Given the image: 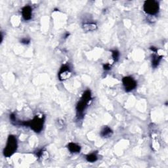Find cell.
Wrapping results in <instances>:
<instances>
[{"mask_svg":"<svg viewBox=\"0 0 168 168\" xmlns=\"http://www.w3.org/2000/svg\"><path fill=\"white\" fill-rule=\"evenodd\" d=\"M123 85L124 86L125 90L127 92H130L132 91L137 87V82L133 77L127 76L124 77L122 79Z\"/></svg>","mask_w":168,"mask_h":168,"instance_id":"obj_5","label":"cell"},{"mask_svg":"<svg viewBox=\"0 0 168 168\" xmlns=\"http://www.w3.org/2000/svg\"><path fill=\"white\" fill-rule=\"evenodd\" d=\"M150 49H151L152 51H154V52H156V51H157V49L155 48L154 47H150Z\"/></svg>","mask_w":168,"mask_h":168,"instance_id":"obj_16","label":"cell"},{"mask_svg":"<svg viewBox=\"0 0 168 168\" xmlns=\"http://www.w3.org/2000/svg\"><path fill=\"white\" fill-rule=\"evenodd\" d=\"M45 122V116H36L33 120L30 121H18L17 125L24 126H29L32 130H34L36 133H40L42 130L43 126Z\"/></svg>","mask_w":168,"mask_h":168,"instance_id":"obj_1","label":"cell"},{"mask_svg":"<svg viewBox=\"0 0 168 168\" xmlns=\"http://www.w3.org/2000/svg\"><path fill=\"white\" fill-rule=\"evenodd\" d=\"M97 28V25L94 23H87L83 24V29L86 31H93Z\"/></svg>","mask_w":168,"mask_h":168,"instance_id":"obj_11","label":"cell"},{"mask_svg":"<svg viewBox=\"0 0 168 168\" xmlns=\"http://www.w3.org/2000/svg\"><path fill=\"white\" fill-rule=\"evenodd\" d=\"M32 9L28 5L25 6L22 9V15L25 21H29L32 18Z\"/></svg>","mask_w":168,"mask_h":168,"instance_id":"obj_7","label":"cell"},{"mask_svg":"<svg viewBox=\"0 0 168 168\" xmlns=\"http://www.w3.org/2000/svg\"><path fill=\"white\" fill-rule=\"evenodd\" d=\"M112 58L114 62L118 61V59H119V57H120L119 52H118L117 50L112 51Z\"/></svg>","mask_w":168,"mask_h":168,"instance_id":"obj_13","label":"cell"},{"mask_svg":"<svg viewBox=\"0 0 168 168\" xmlns=\"http://www.w3.org/2000/svg\"><path fill=\"white\" fill-rule=\"evenodd\" d=\"M71 75L70 68L67 65L62 66L59 72V78L60 80H65L68 79Z\"/></svg>","mask_w":168,"mask_h":168,"instance_id":"obj_6","label":"cell"},{"mask_svg":"<svg viewBox=\"0 0 168 168\" xmlns=\"http://www.w3.org/2000/svg\"><path fill=\"white\" fill-rule=\"evenodd\" d=\"M91 101V93L90 90H87L84 92L80 101H79L76 106L77 116L79 118H83L84 110L87 107L90 101Z\"/></svg>","mask_w":168,"mask_h":168,"instance_id":"obj_2","label":"cell"},{"mask_svg":"<svg viewBox=\"0 0 168 168\" xmlns=\"http://www.w3.org/2000/svg\"><path fill=\"white\" fill-rule=\"evenodd\" d=\"M112 134V131L108 127H105L101 132V135L103 137H109Z\"/></svg>","mask_w":168,"mask_h":168,"instance_id":"obj_10","label":"cell"},{"mask_svg":"<svg viewBox=\"0 0 168 168\" xmlns=\"http://www.w3.org/2000/svg\"><path fill=\"white\" fill-rule=\"evenodd\" d=\"M144 11L150 15H154L159 11V3L153 0L146 1L144 3Z\"/></svg>","mask_w":168,"mask_h":168,"instance_id":"obj_4","label":"cell"},{"mask_svg":"<svg viewBox=\"0 0 168 168\" xmlns=\"http://www.w3.org/2000/svg\"><path fill=\"white\" fill-rule=\"evenodd\" d=\"M21 43H22L24 44H28L30 43V40L29 39H26V38H24L21 40Z\"/></svg>","mask_w":168,"mask_h":168,"instance_id":"obj_15","label":"cell"},{"mask_svg":"<svg viewBox=\"0 0 168 168\" xmlns=\"http://www.w3.org/2000/svg\"><path fill=\"white\" fill-rule=\"evenodd\" d=\"M17 140L13 135H9L7 139V143L3 150V154L5 157H10L17 149Z\"/></svg>","mask_w":168,"mask_h":168,"instance_id":"obj_3","label":"cell"},{"mask_svg":"<svg viewBox=\"0 0 168 168\" xmlns=\"http://www.w3.org/2000/svg\"><path fill=\"white\" fill-rule=\"evenodd\" d=\"M103 68L105 70H109L111 69V66L110 65V64H105L103 65Z\"/></svg>","mask_w":168,"mask_h":168,"instance_id":"obj_14","label":"cell"},{"mask_svg":"<svg viewBox=\"0 0 168 168\" xmlns=\"http://www.w3.org/2000/svg\"><path fill=\"white\" fill-rule=\"evenodd\" d=\"M161 58H162V56H158L156 55H152V67L156 68L157 66H158L159 63L161 61Z\"/></svg>","mask_w":168,"mask_h":168,"instance_id":"obj_9","label":"cell"},{"mask_svg":"<svg viewBox=\"0 0 168 168\" xmlns=\"http://www.w3.org/2000/svg\"><path fill=\"white\" fill-rule=\"evenodd\" d=\"M86 159L89 162H95V161L97 160V156L96 154H91L87 155V157H86Z\"/></svg>","mask_w":168,"mask_h":168,"instance_id":"obj_12","label":"cell"},{"mask_svg":"<svg viewBox=\"0 0 168 168\" xmlns=\"http://www.w3.org/2000/svg\"><path fill=\"white\" fill-rule=\"evenodd\" d=\"M68 148L71 152L72 153H77L79 152L81 150V147L79 145H76V143H70L68 145Z\"/></svg>","mask_w":168,"mask_h":168,"instance_id":"obj_8","label":"cell"}]
</instances>
